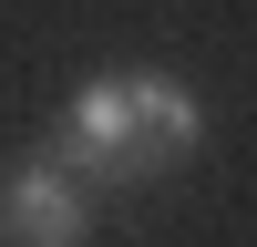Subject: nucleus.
I'll return each instance as SVG.
<instances>
[{
  "label": "nucleus",
  "instance_id": "obj_1",
  "mask_svg": "<svg viewBox=\"0 0 257 247\" xmlns=\"http://www.w3.org/2000/svg\"><path fill=\"white\" fill-rule=\"evenodd\" d=\"M206 144V103L185 93L175 72L134 62V72H93L72 103H62V155L93 185H144L165 165H185Z\"/></svg>",
  "mask_w": 257,
  "mask_h": 247
},
{
  "label": "nucleus",
  "instance_id": "obj_2",
  "mask_svg": "<svg viewBox=\"0 0 257 247\" xmlns=\"http://www.w3.org/2000/svg\"><path fill=\"white\" fill-rule=\"evenodd\" d=\"M0 237L11 247H72V237H93V175H82L62 144L21 155L11 175H0Z\"/></svg>",
  "mask_w": 257,
  "mask_h": 247
}]
</instances>
